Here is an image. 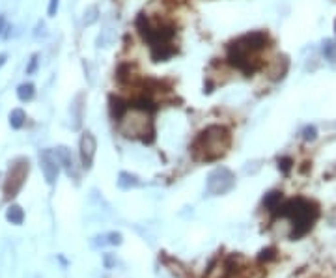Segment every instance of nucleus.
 I'll use <instances>...</instances> for the list:
<instances>
[{"label": "nucleus", "instance_id": "nucleus-1", "mask_svg": "<svg viewBox=\"0 0 336 278\" xmlns=\"http://www.w3.org/2000/svg\"><path fill=\"white\" fill-rule=\"evenodd\" d=\"M269 43V34L264 32V30L245 34V36L238 38L228 45V62L243 73H254L260 67V62L254 56H256V53L267 49Z\"/></svg>", "mask_w": 336, "mask_h": 278}, {"label": "nucleus", "instance_id": "nucleus-2", "mask_svg": "<svg viewBox=\"0 0 336 278\" xmlns=\"http://www.w3.org/2000/svg\"><path fill=\"white\" fill-rule=\"evenodd\" d=\"M230 131L224 125H209L200 132L192 144V155L198 161H217L230 148Z\"/></svg>", "mask_w": 336, "mask_h": 278}, {"label": "nucleus", "instance_id": "nucleus-3", "mask_svg": "<svg viewBox=\"0 0 336 278\" xmlns=\"http://www.w3.org/2000/svg\"><path fill=\"white\" fill-rule=\"evenodd\" d=\"M275 213H278L280 217H286L293 222V232L290 233V239H299L306 235L312 230L314 222L319 217V209L314 202L304 198H295L286 202L284 205H278Z\"/></svg>", "mask_w": 336, "mask_h": 278}, {"label": "nucleus", "instance_id": "nucleus-4", "mask_svg": "<svg viewBox=\"0 0 336 278\" xmlns=\"http://www.w3.org/2000/svg\"><path fill=\"white\" fill-rule=\"evenodd\" d=\"M118 131L120 134H124L126 138H148V142L153 140L155 129H153V119H152V110L146 108L137 103H129L127 112L118 119Z\"/></svg>", "mask_w": 336, "mask_h": 278}, {"label": "nucleus", "instance_id": "nucleus-5", "mask_svg": "<svg viewBox=\"0 0 336 278\" xmlns=\"http://www.w3.org/2000/svg\"><path fill=\"white\" fill-rule=\"evenodd\" d=\"M28 174H30V161L27 157H19V159H15L10 165L6 179H4V185H2L4 198L12 200L19 194V191L23 189L25 181H27Z\"/></svg>", "mask_w": 336, "mask_h": 278}, {"label": "nucleus", "instance_id": "nucleus-6", "mask_svg": "<svg viewBox=\"0 0 336 278\" xmlns=\"http://www.w3.org/2000/svg\"><path fill=\"white\" fill-rule=\"evenodd\" d=\"M234 187H236V174L226 166H218L215 170H211L207 181H205V192L209 196L228 194Z\"/></svg>", "mask_w": 336, "mask_h": 278}, {"label": "nucleus", "instance_id": "nucleus-7", "mask_svg": "<svg viewBox=\"0 0 336 278\" xmlns=\"http://www.w3.org/2000/svg\"><path fill=\"white\" fill-rule=\"evenodd\" d=\"M40 166H41V170H43V176H45L47 183H49V185H54L56 179H58L60 166H62L56 152H54V150H43V152L40 153Z\"/></svg>", "mask_w": 336, "mask_h": 278}, {"label": "nucleus", "instance_id": "nucleus-8", "mask_svg": "<svg viewBox=\"0 0 336 278\" xmlns=\"http://www.w3.org/2000/svg\"><path fill=\"white\" fill-rule=\"evenodd\" d=\"M95 150H97V140L90 131H84L79 142V155H80V165L84 170H90L95 159Z\"/></svg>", "mask_w": 336, "mask_h": 278}, {"label": "nucleus", "instance_id": "nucleus-9", "mask_svg": "<svg viewBox=\"0 0 336 278\" xmlns=\"http://www.w3.org/2000/svg\"><path fill=\"white\" fill-rule=\"evenodd\" d=\"M56 155H58V159H60V165L66 168V172L67 176H73V178L77 179L79 178V172H77V165H75V157H73V153L69 148L66 146H58L56 150Z\"/></svg>", "mask_w": 336, "mask_h": 278}, {"label": "nucleus", "instance_id": "nucleus-10", "mask_svg": "<svg viewBox=\"0 0 336 278\" xmlns=\"http://www.w3.org/2000/svg\"><path fill=\"white\" fill-rule=\"evenodd\" d=\"M288 67H290V62L286 56H277V58L271 62V66L267 67V73H269L271 80H280L284 75L288 73Z\"/></svg>", "mask_w": 336, "mask_h": 278}, {"label": "nucleus", "instance_id": "nucleus-11", "mask_svg": "<svg viewBox=\"0 0 336 278\" xmlns=\"http://www.w3.org/2000/svg\"><path fill=\"white\" fill-rule=\"evenodd\" d=\"M110 116H112V119H120L124 114L127 112V108H129V103H126L124 99H120V97H116V95H112L110 97Z\"/></svg>", "mask_w": 336, "mask_h": 278}, {"label": "nucleus", "instance_id": "nucleus-12", "mask_svg": "<svg viewBox=\"0 0 336 278\" xmlns=\"http://www.w3.org/2000/svg\"><path fill=\"white\" fill-rule=\"evenodd\" d=\"M140 185V179L131 172H120L118 174V187L124 189V191H129V189H135V187Z\"/></svg>", "mask_w": 336, "mask_h": 278}, {"label": "nucleus", "instance_id": "nucleus-13", "mask_svg": "<svg viewBox=\"0 0 336 278\" xmlns=\"http://www.w3.org/2000/svg\"><path fill=\"white\" fill-rule=\"evenodd\" d=\"M34 95H36V86H34L32 82H23V84H19V88H17V97H19V101H23V103L32 101Z\"/></svg>", "mask_w": 336, "mask_h": 278}, {"label": "nucleus", "instance_id": "nucleus-14", "mask_svg": "<svg viewBox=\"0 0 336 278\" xmlns=\"http://www.w3.org/2000/svg\"><path fill=\"white\" fill-rule=\"evenodd\" d=\"M6 219L12 222V224H23V220H25V211H23V207L17 204L10 205L6 211Z\"/></svg>", "mask_w": 336, "mask_h": 278}, {"label": "nucleus", "instance_id": "nucleus-15", "mask_svg": "<svg viewBox=\"0 0 336 278\" xmlns=\"http://www.w3.org/2000/svg\"><path fill=\"white\" fill-rule=\"evenodd\" d=\"M25 121H27V112L23 108H14L10 112V125H12V129H21L25 125Z\"/></svg>", "mask_w": 336, "mask_h": 278}, {"label": "nucleus", "instance_id": "nucleus-16", "mask_svg": "<svg viewBox=\"0 0 336 278\" xmlns=\"http://www.w3.org/2000/svg\"><path fill=\"white\" fill-rule=\"evenodd\" d=\"M280 202H282V192H278V191H273L269 192V194H265V198H264V205L269 211H275L278 205H280Z\"/></svg>", "mask_w": 336, "mask_h": 278}, {"label": "nucleus", "instance_id": "nucleus-17", "mask_svg": "<svg viewBox=\"0 0 336 278\" xmlns=\"http://www.w3.org/2000/svg\"><path fill=\"white\" fill-rule=\"evenodd\" d=\"M323 56L329 62H336V41L334 40H325L323 41Z\"/></svg>", "mask_w": 336, "mask_h": 278}, {"label": "nucleus", "instance_id": "nucleus-18", "mask_svg": "<svg viewBox=\"0 0 336 278\" xmlns=\"http://www.w3.org/2000/svg\"><path fill=\"white\" fill-rule=\"evenodd\" d=\"M97 14H99V10L95 6H92V8H88L86 10V14H84V25H93L95 21H97Z\"/></svg>", "mask_w": 336, "mask_h": 278}, {"label": "nucleus", "instance_id": "nucleus-19", "mask_svg": "<svg viewBox=\"0 0 336 278\" xmlns=\"http://www.w3.org/2000/svg\"><path fill=\"white\" fill-rule=\"evenodd\" d=\"M317 138V131L314 125H306L303 129V140L304 142H314Z\"/></svg>", "mask_w": 336, "mask_h": 278}, {"label": "nucleus", "instance_id": "nucleus-20", "mask_svg": "<svg viewBox=\"0 0 336 278\" xmlns=\"http://www.w3.org/2000/svg\"><path fill=\"white\" fill-rule=\"evenodd\" d=\"M106 243L108 245H122V233L120 232H110V233H106Z\"/></svg>", "mask_w": 336, "mask_h": 278}, {"label": "nucleus", "instance_id": "nucleus-21", "mask_svg": "<svg viewBox=\"0 0 336 278\" xmlns=\"http://www.w3.org/2000/svg\"><path fill=\"white\" fill-rule=\"evenodd\" d=\"M291 165H293V161L290 157H282V159H278V168L282 170L284 174H288L291 170Z\"/></svg>", "mask_w": 336, "mask_h": 278}, {"label": "nucleus", "instance_id": "nucleus-22", "mask_svg": "<svg viewBox=\"0 0 336 278\" xmlns=\"http://www.w3.org/2000/svg\"><path fill=\"white\" fill-rule=\"evenodd\" d=\"M275 248H264V250L260 252V256H258V259L260 261H269V259H273L275 258Z\"/></svg>", "mask_w": 336, "mask_h": 278}, {"label": "nucleus", "instance_id": "nucleus-23", "mask_svg": "<svg viewBox=\"0 0 336 278\" xmlns=\"http://www.w3.org/2000/svg\"><path fill=\"white\" fill-rule=\"evenodd\" d=\"M58 6H60V0H49V10H47V14H49V17H56V12H58Z\"/></svg>", "mask_w": 336, "mask_h": 278}, {"label": "nucleus", "instance_id": "nucleus-24", "mask_svg": "<svg viewBox=\"0 0 336 278\" xmlns=\"http://www.w3.org/2000/svg\"><path fill=\"white\" fill-rule=\"evenodd\" d=\"M38 58H40L38 54H34L32 58H30V66L27 67V73H28V75H32L34 71H36V67H38Z\"/></svg>", "mask_w": 336, "mask_h": 278}, {"label": "nucleus", "instance_id": "nucleus-25", "mask_svg": "<svg viewBox=\"0 0 336 278\" xmlns=\"http://www.w3.org/2000/svg\"><path fill=\"white\" fill-rule=\"evenodd\" d=\"M114 263H116L114 256H112V254H105V267H106V269H112V267H114Z\"/></svg>", "mask_w": 336, "mask_h": 278}, {"label": "nucleus", "instance_id": "nucleus-26", "mask_svg": "<svg viewBox=\"0 0 336 278\" xmlns=\"http://www.w3.org/2000/svg\"><path fill=\"white\" fill-rule=\"evenodd\" d=\"M6 60H8V54H0V67L6 64Z\"/></svg>", "mask_w": 336, "mask_h": 278}, {"label": "nucleus", "instance_id": "nucleus-27", "mask_svg": "<svg viewBox=\"0 0 336 278\" xmlns=\"http://www.w3.org/2000/svg\"><path fill=\"white\" fill-rule=\"evenodd\" d=\"M2 28H4V17L0 15V32H2Z\"/></svg>", "mask_w": 336, "mask_h": 278}, {"label": "nucleus", "instance_id": "nucleus-28", "mask_svg": "<svg viewBox=\"0 0 336 278\" xmlns=\"http://www.w3.org/2000/svg\"><path fill=\"white\" fill-rule=\"evenodd\" d=\"M228 278H241V276H238V274H232V276H228Z\"/></svg>", "mask_w": 336, "mask_h": 278}]
</instances>
